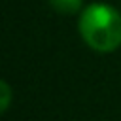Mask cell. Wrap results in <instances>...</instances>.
<instances>
[{"mask_svg": "<svg viewBox=\"0 0 121 121\" xmlns=\"http://www.w3.org/2000/svg\"><path fill=\"white\" fill-rule=\"evenodd\" d=\"M79 32L95 51H115L121 45V15L112 6L91 4L79 17Z\"/></svg>", "mask_w": 121, "mask_h": 121, "instance_id": "6da1fadb", "label": "cell"}, {"mask_svg": "<svg viewBox=\"0 0 121 121\" xmlns=\"http://www.w3.org/2000/svg\"><path fill=\"white\" fill-rule=\"evenodd\" d=\"M49 4L53 6V9L64 15H72L81 8V0H49Z\"/></svg>", "mask_w": 121, "mask_h": 121, "instance_id": "7a4b0ae2", "label": "cell"}, {"mask_svg": "<svg viewBox=\"0 0 121 121\" xmlns=\"http://www.w3.org/2000/svg\"><path fill=\"white\" fill-rule=\"evenodd\" d=\"M0 93H2V98H0V110L6 112L8 106H9V98H11V93H9V85L6 81L0 83Z\"/></svg>", "mask_w": 121, "mask_h": 121, "instance_id": "3957f363", "label": "cell"}]
</instances>
